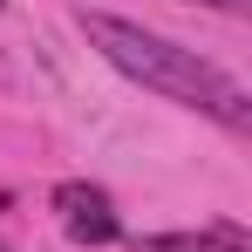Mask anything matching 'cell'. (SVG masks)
Returning a JSON list of instances; mask_svg holds the SVG:
<instances>
[{"instance_id":"5b68a950","label":"cell","mask_w":252,"mask_h":252,"mask_svg":"<svg viewBox=\"0 0 252 252\" xmlns=\"http://www.w3.org/2000/svg\"><path fill=\"white\" fill-rule=\"evenodd\" d=\"M0 252H14V246H7V239H0Z\"/></svg>"},{"instance_id":"277c9868","label":"cell","mask_w":252,"mask_h":252,"mask_svg":"<svg viewBox=\"0 0 252 252\" xmlns=\"http://www.w3.org/2000/svg\"><path fill=\"white\" fill-rule=\"evenodd\" d=\"M198 7H218V14H246L252 0H198Z\"/></svg>"},{"instance_id":"8992f818","label":"cell","mask_w":252,"mask_h":252,"mask_svg":"<svg viewBox=\"0 0 252 252\" xmlns=\"http://www.w3.org/2000/svg\"><path fill=\"white\" fill-rule=\"evenodd\" d=\"M0 7H7V0H0Z\"/></svg>"},{"instance_id":"7a4b0ae2","label":"cell","mask_w":252,"mask_h":252,"mask_svg":"<svg viewBox=\"0 0 252 252\" xmlns=\"http://www.w3.org/2000/svg\"><path fill=\"white\" fill-rule=\"evenodd\" d=\"M48 211L62 218V232H68L75 246H116V239H123L116 198H109L102 184H89V177H62V184L48 191Z\"/></svg>"},{"instance_id":"3957f363","label":"cell","mask_w":252,"mask_h":252,"mask_svg":"<svg viewBox=\"0 0 252 252\" xmlns=\"http://www.w3.org/2000/svg\"><path fill=\"white\" fill-rule=\"evenodd\" d=\"M136 252H252L239 225H205V232H150L136 239Z\"/></svg>"},{"instance_id":"6da1fadb","label":"cell","mask_w":252,"mask_h":252,"mask_svg":"<svg viewBox=\"0 0 252 252\" xmlns=\"http://www.w3.org/2000/svg\"><path fill=\"white\" fill-rule=\"evenodd\" d=\"M75 21H82L89 48L116 75L143 82L150 95H164V102H184V109H198V116H211V123H225V129H252L246 82L225 75L218 62H205L198 48H177L164 34H150V28H136V21H123V14H102V7H82Z\"/></svg>"}]
</instances>
